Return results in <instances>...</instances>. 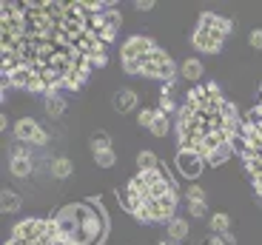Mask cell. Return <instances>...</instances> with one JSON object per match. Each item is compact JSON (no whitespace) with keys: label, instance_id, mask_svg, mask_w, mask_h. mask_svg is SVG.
Here are the masks:
<instances>
[{"label":"cell","instance_id":"6","mask_svg":"<svg viewBox=\"0 0 262 245\" xmlns=\"http://www.w3.org/2000/svg\"><path fill=\"white\" fill-rule=\"evenodd\" d=\"M54 222L74 245H97L105 234V219L100 214V208L85 206V203L60 208Z\"/></svg>","mask_w":262,"mask_h":245},{"label":"cell","instance_id":"2","mask_svg":"<svg viewBox=\"0 0 262 245\" xmlns=\"http://www.w3.org/2000/svg\"><path fill=\"white\" fill-rule=\"evenodd\" d=\"M243 120L216 83H196L177 112V146L194 151L211 166L231 157Z\"/></svg>","mask_w":262,"mask_h":245},{"label":"cell","instance_id":"5","mask_svg":"<svg viewBox=\"0 0 262 245\" xmlns=\"http://www.w3.org/2000/svg\"><path fill=\"white\" fill-rule=\"evenodd\" d=\"M239 154H243L245 174H248L251 186H254L256 197L262 199V83H259V97H256V103L243 117Z\"/></svg>","mask_w":262,"mask_h":245},{"label":"cell","instance_id":"23","mask_svg":"<svg viewBox=\"0 0 262 245\" xmlns=\"http://www.w3.org/2000/svg\"><path fill=\"white\" fill-rule=\"evenodd\" d=\"M203 245H236V237L234 234H211V237H205Z\"/></svg>","mask_w":262,"mask_h":245},{"label":"cell","instance_id":"25","mask_svg":"<svg viewBox=\"0 0 262 245\" xmlns=\"http://www.w3.org/2000/svg\"><path fill=\"white\" fill-rule=\"evenodd\" d=\"M188 214L191 217H205L208 214V203L205 199H188Z\"/></svg>","mask_w":262,"mask_h":245},{"label":"cell","instance_id":"29","mask_svg":"<svg viewBox=\"0 0 262 245\" xmlns=\"http://www.w3.org/2000/svg\"><path fill=\"white\" fill-rule=\"evenodd\" d=\"M188 199H205V191L200 186H191L188 188Z\"/></svg>","mask_w":262,"mask_h":245},{"label":"cell","instance_id":"30","mask_svg":"<svg viewBox=\"0 0 262 245\" xmlns=\"http://www.w3.org/2000/svg\"><path fill=\"white\" fill-rule=\"evenodd\" d=\"M160 245H180V242H174V239H163Z\"/></svg>","mask_w":262,"mask_h":245},{"label":"cell","instance_id":"28","mask_svg":"<svg viewBox=\"0 0 262 245\" xmlns=\"http://www.w3.org/2000/svg\"><path fill=\"white\" fill-rule=\"evenodd\" d=\"M248 40H251V46H254V49H262V29H254Z\"/></svg>","mask_w":262,"mask_h":245},{"label":"cell","instance_id":"14","mask_svg":"<svg viewBox=\"0 0 262 245\" xmlns=\"http://www.w3.org/2000/svg\"><path fill=\"white\" fill-rule=\"evenodd\" d=\"M180 72H183L185 80H203V60H196V57H188L180 66Z\"/></svg>","mask_w":262,"mask_h":245},{"label":"cell","instance_id":"7","mask_svg":"<svg viewBox=\"0 0 262 245\" xmlns=\"http://www.w3.org/2000/svg\"><path fill=\"white\" fill-rule=\"evenodd\" d=\"M6 245H74V242L57 228L54 217L52 219L29 217V219H20L12 228V237H9Z\"/></svg>","mask_w":262,"mask_h":245},{"label":"cell","instance_id":"8","mask_svg":"<svg viewBox=\"0 0 262 245\" xmlns=\"http://www.w3.org/2000/svg\"><path fill=\"white\" fill-rule=\"evenodd\" d=\"M231 29H234V23L228 17H223L216 12H203L200 23H196V32H194V49L203 54H216L223 49Z\"/></svg>","mask_w":262,"mask_h":245},{"label":"cell","instance_id":"11","mask_svg":"<svg viewBox=\"0 0 262 245\" xmlns=\"http://www.w3.org/2000/svg\"><path fill=\"white\" fill-rule=\"evenodd\" d=\"M177 168L185 174L188 180H194V177H200V174L208 168V163H205L200 154H194V151H185V148H180L177 151Z\"/></svg>","mask_w":262,"mask_h":245},{"label":"cell","instance_id":"15","mask_svg":"<svg viewBox=\"0 0 262 245\" xmlns=\"http://www.w3.org/2000/svg\"><path fill=\"white\" fill-rule=\"evenodd\" d=\"M157 168H163V166H160V160L154 151H140L137 154V171H157Z\"/></svg>","mask_w":262,"mask_h":245},{"label":"cell","instance_id":"27","mask_svg":"<svg viewBox=\"0 0 262 245\" xmlns=\"http://www.w3.org/2000/svg\"><path fill=\"white\" fill-rule=\"evenodd\" d=\"M160 112L163 114L174 112V100H171V94H163V97H160Z\"/></svg>","mask_w":262,"mask_h":245},{"label":"cell","instance_id":"10","mask_svg":"<svg viewBox=\"0 0 262 245\" xmlns=\"http://www.w3.org/2000/svg\"><path fill=\"white\" fill-rule=\"evenodd\" d=\"M14 137L20 143H26V146H46V140H49L43 126H37V120H32V117H20L14 123Z\"/></svg>","mask_w":262,"mask_h":245},{"label":"cell","instance_id":"4","mask_svg":"<svg viewBox=\"0 0 262 245\" xmlns=\"http://www.w3.org/2000/svg\"><path fill=\"white\" fill-rule=\"evenodd\" d=\"M123 69L128 74H140V77L148 80H165V83H174V74H177V66L174 60L168 57L165 49H160L157 43L145 34H134L123 43Z\"/></svg>","mask_w":262,"mask_h":245},{"label":"cell","instance_id":"24","mask_svg":"<svg viewBox=\"0 0 262 245\" xmlns=\"http://www.w3.org/2000/svg\"><path fill=\"white\" fill-rule=\"evenodd\" d=\"M94 163H97L100 168H112L114 163H117V154H114V148H108V151H100V154H94Z\"/></svg>","mask_w":262,"mask_h":245},{"label":"cell","instance_id":"21","mask_svg":"<svg viewBox=\"0 0 262 245\" xmlns=\"http://www.w3.org/2000/svg\"><path fill=\"white\" fill-rule=\"evenodd\" d=\"M3 211H6V214L20 211V194L12 191V188H6V191H3Z\"/></svg>","mask_w":262,"mask_h":245},{"label":"cell","instance_id":"17","mask_svg":"<svg viewBox=\"0 0 262 245\" xmlns=\"http://www.w3.org/2000/svg\"><path fill=\"white\" fill-rule=\"evenodd\" d=\"M46 112L52 114V117H63V114H66V100H63V92L49 94V97H46Z\"/></svg>","mask_w":262,"mask_h":245},{"label":"cell","instance_id":"1","mask_svg":"<svg viewBox=\"0 0 262 245\" xmlns=\"http://www.w3.org/2000/svg\"><path fill=\"white\" fill-rule=\"evenodd\" d=\"M92 3L6 0L0 3L3 83L37 94L74 92L105 66Z\"/></svg>","mask_w":262,"mask_h":245},{"label":"cell","instance_id":"9","mask_svg":"<svg viewBox=\"0 0 262 245\" xmlns=\"http://www.w3.org/2000/svg\"><path fill=\"white\" fill-rule=\"evenodd\" d=\"M92 20H94L97 34L103 37V43H112L120 32V23H123L120 12L114 6H108V3H92Z\"/></svg>","mask_w":262,"mask_h":245},{"label":"cell","instance_id":"16","mask_svg":"<svg viewBox=\"0 0 262 245\" xmlns=\"http://www.w3.org/2000/svg\"><path fill=\"white\" fill-rule=\"evenodd\" d=\"M188 237V222H185L183 217H174L168 222V239H174V242H180V239Z\"/></svg>","mask_w":262,"mask_h":245},{"label":"cell","instance_id":"26","mask_svg":"<svg viewBox=\"0 0 262 245\" xmlns=\"http://www.w3.org/2000/svg\"><path fill=\"white\" fill-rule=\"evenodd\" d=\"M154 117H157V108H143V112L137 114V123H140V126H148V128H151Z\"/></svg>","mask_w":262,"mask_h":245},{"label":"cell","instance_id":"19","mask_svg":"<svg viewBox=\"0 0 262 245\" xmlns=\"http://www.w3.org/2000/svg\"><path fill=\"white\" fill-rule=\"evenodd\" d=\"M211 231L214 234H228L231 231V217L228 214H223V211H216V214H211Z\"/></svg>","mask_w":262,"mask_h":245},{"label":"cell","instance_id":"13","mask_svg":"<svg viewBox=\"0 0 262 245\" xmlns=\"http://www.w3.org/2000/svg\"><path fill=\"white\" fill-rule=\"evenodd\" d=\"M134 106H137V94L131 92V88H120L117 97H114V108H117L120 114H125V112H131Z\"/></svg>","mask_w":262,"mask_h":245},{"label":"cell","instance_id":"18","mask_svg":"<svg viewBox=\"0 0 262 245\" xmlns=\"http://www.w3.org/2000/svg\"><path fill=\"white\" fill-rule=\"evenodd\" d=\"M49 171L54 174V177H69V174L74 171V166H72V160H66V157H54L52 163H49Z\"/></svg>","mask_w":262,"mask_h":245},{"label":"cell","instance_id":"3","mask_svg":"<svg viewBox=\"0 0 262 245\" xmlns=\"http://www.w3.org/2000/svg\"><path fill=\"white\" fill-rule=\"evenodd\" d=\"M120 203L125 211L143 222H171L177 208V191L163 168L137 171L120 191Z\"/></svg>","mask_w":262,"mask_h":245},{"label":"cell","instance_id":"20","mask_svg":"<svg viewBox=\"0 0 262 245\" xmlns=\"http://www.w3.org/2000/svg\"><path fill=\"white\" fill-rule=\"evenodd\" d=\"M154 137H165L168 134V114H163L157 108V117H154V123H151V128H148Z\"/></svg>","mask_w":262,"mask_h":245},{"label":"cell","instance_id":"12","mask_svg":"<svg viewBox=\"0 0 262 245\" xmlns=\"http://www.w3.org/2000/svg\"><path fill=\"white\" fill-rule=\"evenodd\" d=\"M34 168V160L32 154H29V148H17V151L9 157V171L14 174V177H29Z\"/></svg>","mask_w":262,"mask_h":245},{"label":"cell","instance_id":"22","mask_svg":"<svg viewBox=\"0 0 262 245\" xmlns=\"http://www.w3.org/2000/svg\"><path fill=\"white\" fill-rule=\"evenodd\" d=\"M108 148H112V137H108L105 131H97L92 137V151L100 154V151H108Z\"/></svg>","mask_w":262,"mask_h":245}]
</instances>
